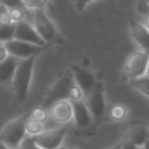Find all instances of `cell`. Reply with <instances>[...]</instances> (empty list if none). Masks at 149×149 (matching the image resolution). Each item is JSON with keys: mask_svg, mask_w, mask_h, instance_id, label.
I'll use <instances>...</instances> for the list:
<instances>
[{"mask_svg": "<svg viewBox=\"0 0 149 149\" xmlns=\"http://www.w3.org/2000/svg\"><path fill=\"white\" fill-rule=\"evenodd\" d=\"M35 59H36V56L19 61L16 71L14 73L13 80L10 83L12 90L15 94V98L19 101H23L28 97Z\"/></svg>", "mask_w": 149, "mask_h": 149, "instance_id": "obj_1", "label": "cell"}, {"mask_svg": "<svg viewBox=\"0 0 149 149\" xmlns=\"http://www.w3.org/2000/svg\"><path fill=\"white\" fill-rule=\"evenodd\" d=\"M28 116L29 113H26L6 123L0 132V141L10 149H19L20 144L27 136L26 121Z\"/></svg>", "mask_w": 149, "mask_h": 149, "instance_id": "obj_2", "label": "cell"}, {"mask_svg": "<svg viewBox=\"0 0 149 149\" xmlns=\"http://www.w3.org/2000/svg\"><path fill=\"white\" fill-rule=\"evenodd\" d=\"M74 80L71 71H66L64 74H62L56 81L51 85V87L48 90L45 98L42 102V107L49 109L54 104L61 101V100H66L70 97V90L73 86ZM70 100V99H69Z\"/></svg>", "mask_w": 149, "mask_h": 149, "instance_id": "obj_3", "label": "cell"}, {"mask_svg": "<svg viewBox=\"0 0 149 149\" xmlns=\"http://www.w3.org/2000/svg\"><path fill=\"white\" fill-rule=\"evenodd\" d=\"M33 12V26L38 33V35L43 38V41L48 43H54L59 40L58 30L52 22V20L48 16L44 8L35 9Z\"/></svg>", "mask_w": 149, "mask_h": 149, "instance_id": "obj_4", "label": "cell"}, {"mask_svg": "<svg viewBox=\"0 0 149 149\" xmlns=\"http://www.w3.org/2000/svg\"><path fill=\"white\" fill-rule=\"evenodd\" d=\"M149 62V52L140 50L130 55V57L127 59L123 72L128 80L142 77L147 73V66Z\"/></svg>", "mask_w": 149, "mask_h": 149, "instance_id": "obj_5", "label": "cell"}, {"mask_svg": "<svg viewBox=\"0 0 149 149\" xmlns=\"http://www.w3.org/2000/svg\"><path fill=\"white\" fill-rule=\"evenodd\" d=\"M8 55L16 57L17 59H26L33 56H37L40 52H42L45 47L36 45L33 43H28L24 41H20L16 38H13L5 43Z\"/></svg>", "mask_w": 149, "mask_h": 149, "instance_id": "obj_6", "label": "cell"}, {"mask_svg": "<svg viewBox=\"0 0 149 149\" xmlns=\"http://www.w3.org/2000/svg\"><path fill=\"white\" fill-rule=\"evenodd\" d=\"M65 134L66 132L64 128L43 130L37 136H34V141L41 149H57L62 147Z\"/></svg>", "mask_w": 149, "mask_h": 149, "instance_id": "obj_7", "label": "cell"}, {"mask_svg": "<svg viewBox=\"0 0 149 149\" xmlns=\"http://www.w3.org/2000/svg\"><path fill=\"white\" fill-rule=\"evenodd\" d=\"M14 38L47 48V43H45V42L43 41V38L38 35V33L36 31V29L34 28L33 23L28 22L27 20L15 23Z\"/></svg>", "mask_w": 149, "mask_h": 149, "instance_id": "obj_8", "label": "cell"}, {"mask_svg": "<svg viewBox=\"0 0 149 149\" xmlns=\"http://www.w3.org/2000/svg\"><path fill=\"white\" fill-rule=\"evenodd\" d=\"M86 106L93 118L99 119L104 115L106 102L104 97V87L101 84H97L95 87L86 95Z\"/></svg>", "mask_w": 149, "mask_h": 149, "instance_id": "obj_9", "label": "cell"}, {"mask_svg": "<svg viewBox=\"0 0 149 149\" xmlns=\"http://www.w3.org/2000/svg\"><path fill=\"white\" fill-rule=\"evenodd\" d=\"M74 83L81 88L85 95H87L97 85L94 76L80 65H73L71 69Z\"/></svg>", "mask_w": 149, "mask_h": 149, "instance_id": "obj_10", "label": "cell"}, {"mask_svg": "<svg viewBox=\"0 0 149 149\" xmlns=\"http://www.w3.org/2000/svg\"><path fill=\"white\" fill-rule=\"evenodd\" d=\"M49 114L51 119L58 123H66L73 118V107H72V101L66 99V100H61L56 104H54L49 108Z\"/></svg>", "mask_w": 149, "mask_h": 149, "instance_id": "obj_11", "label": "cell"}, {"mask_svg": "<svg viewBox=\"0 0 149 149\" xmlns=\"http://www.w3.org/2000/svg\"><path fill=\"white\" fill-rule=\"evenodd\" d=\"M129 28L134 41L137 43L141 50L149 52V29L144 26V23H141L135 20H130Z\"/></svg>", "mask_w": 149, "mask_h": 149, "instance_id": "obj_12", "label": "cell"}, {"mask_svg": "<svg viewBox=\"0 0 149 149\" xmlns=\"http://www.w3.org/2000/svg\"><path fill=\"white\" fill-rule=\"evenodd\" d=\"M19 61L14 56H8L2 62H0V84H10L16 71Z\"/></svg>", "mask_w": 149, "mask_h": 149, "instance_id": "obj_13", "label": "cell"}, {"mask_svg": "<svg viewBox=\"0 0 149 149\" xmlns=\"http://www.w3.org/2000/svg\"><path fill=\"white\" fill-rule=\"evenodd\" d=\"M73 107V119L76 121V125L80 128L87 127L92 122V114L90 113L87 106L83 101H72Z\"/></svg>", "mask_w": 149, "mask_h": 149, "instance_id": "obj_14", "label": "cell"}, {"mask_svg": "<svg viewBox=\"0 0 149 149\" xmlns=\"http://www.w3.org/2000/svg\"><path fill=\"white\" fill-rule=\"evenodd\" d=\"M148 139H149V130L142 123H134L128 130L127 141L132 142L135 146L143 147Z\"/></svg>", "mask_w": 149, "mask_h": 149, "instance_id": "obj_15", "label": "cell"}, {"mask_svg": "<svg viewBox=\"0 0 149 149\" xmlns=\"http://www.w3.org/2000/svg\"><path fill=\"white\" fill-rule=\"evenodd\" d=\"M129 84L135 90L140 91L142 94H144L147 98H149V76L144 74L142 77L130 79L129 80Z\"/></svg>", "mask_w": 149, "mask_h": 149, "instance_id": "obj_16", "label": "cell"}, {"mask_svg": "<svg viewBox=\"0 0 149 149\" xmlns=\"http://www.w3.org/2000/svg\"><path fill=\"white\" fill-rule=\"evenodd\" d=\"M43 123L36 121L35 119H33L29 114L27 121H26V133H27V136H37L38 134H41L43 132Z\"/></svg>", "mask_w": 149, "mask_h": 149, "instance_id": "obj_17", "label": "cell"}, {"mask_svg": "<svg viewBox=\"0 0 149 149\" xmlns=\"http://www.w3.org/2000/svg\"><path fill=\"white\" fill-rule=\"evenodd\" d=\"M14 33H15V23H8V24L0 23V41L1 42L6 43L13 40Z\"/></svg>", "mask_w": 149, "mask_h": 149, "instance_id": "obj_18", "label": "cell"}, {"mask_svg": "<svg viewBox=\"0 0 149 149\" xmlns=\"http://www.w3.org/2000/svg\"><path fill=\"white\" fill-rule=\"evenodd\" d=\"M28 12H29V9H27V8H10V9H8L9 17H10L13 23L24 21Z\"/></svg>", "mask_w": 149, "mask_h": 149, "instance_id": "obj_19", "label": "cell"}, {"mask_svg": "<svg viewBox=\"0 0 149 149\" xmlns=\"http://www.w3.org/2000/svg\"><path fill=\"white\" fill-rule=\"evenodd\" d=\"M127 116V108L125 105L116 104L111 108V118L115 121H121Z\"/></svg>", "mask_w": 149, "mask_h": 149, "instance_id": "obj_20", "label": "cell"}, {"mask_svg": "<svg viewBox=\"0 0 149 149\" xmlns=\"http://www.w3.org/2000/svg\"><path fill=\"white\" fill-rule=\"evenodd\" d=\"M29 114H30V116H31L33 119H35L36 121H38V122H41V123H44V122L48 120V118H49V109H47V108L40 106V107L34 108Z\"/></svg>", "mask_w": 149, "mask_h": 149, "instance_id": "obj_21", "label": "cell"}, {"mask_svg": "<svg viewBox=\"0 0 149 149\" xmlns=\"http://www.w3.org/2000/svg\"><path fill=\"white\" fill-rule=\"evenodd\" d=\"M84 95H85V94H84V92L81 91V88L74 83L73 86H72L71 90H70V97H69V99H70L71 101H81V99H83Z\"/></svg>", "mask_w": 149, "mask_h": 149, "instance_id": "obj_22", "label": "cell"}, {"mask_svg": "<svg viewBox=\"0 0 149 149\" xmlns=\"http://www.w3.org/2000/svg\"><path fill=\"white\" fill-rule=\"evenodd\" d=\"M0 5L10 9V8H26L23 0H0Z\"/></svg>", "mask_w": 149, "mask_h": 149, "instance_id": "obj_23", "label": "cell"}, {"mask_svg": "<svg viewBox=\"0 0 149 149\" xmlns=\"http://www.w3.org/2000/svg\"><path fill=\"white\" fill-rule=\"evenodd\" d=\"M19 149H41L34 141V137L31 136H26L22 143L20 144Z\"/></svg>", "mask_w": 149, "mask_h": 149, "instance_id": "obj_24", "label": "cell"}, {"mask_svg": "<svg viewBox=\"0 0 149 149\" xmlns=\"http://www.w3.org/2000/svg\"><path fill=\"white\" fill-rule=\"evenodd\" d=\"M136 10L142 15H149V0H137Z\"/></svg>", "mask_w": 149, "mask_h": 149, "instance_id": "obj_25", "label": "cell"}, {"mask_svg": "<svg viewBox=\"0 0 149 149\" xmlns=\"http://www.w3.org/2000/svg\"><path fill=\"white\" fill-rule=\"evenodd\" d=\"M0 23L2 24H8V23H13L10 17H9V13H8V8L3 7L0 5Z\"/></svg>", "mask_w": 149, "mask_h": 149, "instance_id": "obj_26", "label": "cell"}, {"mask_svg": "<svg viewBox=\"0 0 149 149\" xmlns=\"http://www.w3.org/2000/svg\"><path fill=\"white\" fill-rule=\"evenodd\" d=\"M92 1H95V0H73V3L78 10H83Z\"/></svg>", "mask_w": 149, "mask_h": 149, "instance_id": "obj_27", "label": "cell"}, {"mask_svg": "<svg viewBox=\"0 0 149 149\" xmlns=\"http://www.w3.org/2000/svg\"><path fill=\"white\" fill-rule=\"evenodd\" d=\"M9 55H8V51H7V48H6V44L3 42L0 41V62H2L5 58H7Z\"/></svg>", "mask_w": 149, "mask_h": 149, "instance_id": "obj_28", "label": "cell"}, {"mask_svg": "<svg viewBox=\"0 0 149 149\" xmlns=\"http://www.w3.org/2000/svg\"><path fill=\"white\" fill-rule=\"evenodd\" d=\"M121 149H143V147H139V146H135L133 144L132 142L129 141H123L122 144H121Z\"/></svg>", "mask_w": 149, "mask_h": 149, "instance_id": "obj_29", "label": "cell"}, {"mask_svg": "<svg viewBox=\"0 0 149 149\" xmlns=\"http://www.w3.org/2000/svg\"><path fill=\"white\" fill-rule=\"evenodd\" d=\"M144 26H146V27H147V28L149 29V15H147V16H146V21H144Z\"/></svg>", "mask_w": 149, "mask_h": 149, "instance_id": "obj_30", "label": "cell"}, {"mask_svg": "<svg viewBox=\"0 0 149 149\" xmlns=\"http://www.w3.org/2000/svg\"><path fill=\"white\" fill-rule=\"evenodd\" d=\"M0 149H10L9 147H7L5 143H2L1 141H0Z\"/></svg>", "mask_w": 149, "mask_h": 149, "instance_id": "obj_31", "label": "cell"}, {"mask_svg": "<svg viewBox=\"0 0 149 149\" xmlns=\"http://www.w3.org/2000/svg\"><path fill=\"white\" fill-rule=\"evenodd\" d=\"M121 144H122V142L121 143H116L114 147H112L111 149H121Z\"/></svg>", "mask_w": 149, "mask_h": 149, "instance_id": "obj_32", "label": "cell"}, {"mask_svg": "<svg viewBox=\"0 0 149 149\" xmlns=\"http://www.w3.org/2000/svg\"><path fill=\"white\" fill-rule=\"evenodd\" d=\"M143 149H149V139L146 141V143H144V146H143Z\"/></svg>", "mask_w": 149, "mask_h": 149, "instance_id": "obj_33", "label": "cell"}, {"mask_svg": "<svg viewBox=\"0 0 149 149\" xmlns=\"http://www.w3.org/2000/svg\"><path fill=\"white\" fill-rule=\"evenodd\" d=\"M147 76H149V62H148V66H147Z\"/></svg>", "mask_w": 149, "mask_h": 149, "instance_id": "obj_34", "label": "cell"}, {"mask_svg": "<svg viewBox=\"0 0 149 149\" xmlns=\"http://www.w3.org/2000/svg\"><path fill=\"white\" fill-rule=\"evenodd\" d=\"M57 149H69V148H66V147H59V148H57Z\"/></svg>", "mask_w": 149, "mask_h": 149, "instance_id": "obj_35", "label": "cell"}]
</instances>
